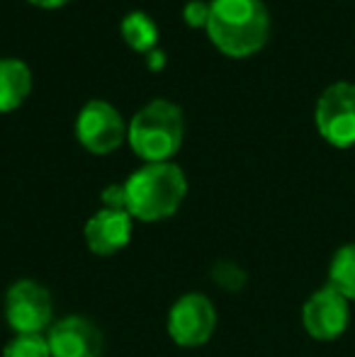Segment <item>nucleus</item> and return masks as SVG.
Masks as SVG:
<instances>
[{
  "mask_svg": "<svg viewBox=\"0 0 355 357\" xmlns=\"http://www.w3.org/2000/svg\"><path fill=\"white\" fill-rule=\"evenodd\" d=\"M183 20L190 24V27H207L209 3H204V0H190V3H185Z\"/></svg>",
  "mask_w": 355,
  "mask_h": 357,
  "instance_id": "obj_15",
  "label": "nucleus"
},
{
  "mask_svg": "<svg viewBox=\"0 0 355 357\" xmlns=\"http://www.w3.org/2000/svg\"><path fill=\"white\" fill-rule=\"evenodd\" d=\"M348 301H355V243H346L333 253L328 265V282Z\"/></svg>",
  "mask_w": 355,
  "mask_h": 357,
  "instance_id": "obj_13",
  "label": "nucleus"
},
{
  "mask_svg": "<svg viewBox=\"0 0 355 357\" xmlns=\"http://www.w3.org/2000/svg\"><path fill=\"white\" fill-rule=\"evenodd\" d=\"M86 245L93 255L109 258L127 248L132 241V214L114 212V209H100L86 221Z\"/></svg>",
  "mask_w": 355,
  "mask_h": 357,
  "instance_id": "obj_10",
  "label": "nucleus"
},
{
  "mask_svg": "<svg viewBox=\"0 0 355 357\" xmlns=\"http://www.w3.org/2000/svg\"><path fill=\"white\" fill-rule=\"evenodd\" d=\"M3 357H52V350L47 335L15 333L3 348Z\"/></svg>",
  "mask_w": 355,
  "mask_h": 357,
  "instance_id": "obj_14",
  "label": "nucleus"
},
{
  "mask_svg": "<svg viewBox=\"0 0 355 357\" xmlns=\"http://www.w3.org/2000/svg\"><path fill=\"white\" fill-rule=\"evenodd\" d=\"M183 109L171 100H153L129 122L127 142L146 163H168L183 146Z\"/></svg>",
  "mask_w": 355,
  "mask_h": 357,
  "instance_id": "obj_3",
  "label": "nucleus"
},
{
  "mask_svg": "<svg viewBox=\"0 0 355 357\" xmlns=\"http://www.w3.org/2000/svg\"><path fill=\"white\" fill-rule=\"evenodd\" d=\"M54 301L44 284L17 280L5 294V321L15 333H42L52 328Z\"/></svg>",
  "mask_w": 355,
  "mask_h": 357,
  "instance_id": "obj_5",
  "label": "nucleus"
},
{
  "mask_svg": "<svg viewBox=\"0 0 355 357\" xmlns=\"http://www.w3.org/2000/svg\"><path fill=\"white\" fill-rule=\"evenodd\" d=\"M32 93V71L20 59H0V114L17 109Z\"/></svg>",
  "mask_w": 355,
  "mask_h": 357,
  "instance_id": "obj_11",
  "label": "nucleus"
},
{
  "mask_svg": "<svg viewBox=\"0 0 355 357\" xmlns=\"http://www.w3.org/2000/svg\"><path fill=\"white\" fill-rule=\"evenodd\" d=\"M127 212L144 224L173 216L188 195V180L176 163H146L124 183Z\"/></svg>",
  "mask_w": 355,
  "mask_h": 357,
  "instance_id": "obj_2",
  "label": "nucleus"
},
{
  "mask_svg": "<svg viewBox=\"0 0 355 357\" xmlns=\"http://www.w3.org/2000/svg\"><path fill=\"white\" fill-rule=\"evenodd\" d=\"M317 132L336 149L355 146V83H331L317 100L314 109Z\"/></svg>",
  "mask_w": 355,
  "mask_h": 357,
  "instance_id": "obj_4",
  "label": "nucleus"
},
{
  "mask_svg": "<svg viewBox=\"0 0 355 357\" xmlns=\"http://www.w3.org/2000/svg\"><path fill=\"white\" fill-rule=\"evenodd\" d=\"M119 29H122L124 42H127L134 52L149 54L151 49H156L158 27H156V22L144 13V10H132V13L124 15Z\"/></svg>",
  "mask_w": 355,
  "mask_h": 357,
  "instance_id": "obj_12",
  "label": "nucleus"
},
{
  "mask_svg": "<svg viewBox=\"0 0 355 357\" xmlns=\"http://www.w3.org/2000/svg\"><path fill=\"white\" fill-rule=\"evenodd\" d=\"M351 301L336 291L331 284L317 289L302 306V326L309 338L319 343H331L338 340L348 328L351 321Z\"/></svg>",
  "mask_w": 355,
  "mask_h": 357,
  "instance_id": "obj_8",
  "label": "nucleus"
},
{
  "mask_svg": "<svg viewBox=\"0 0 355 357\" xmlns=\"http://www.w3.org/2000/svg\"><path fill=\"white\" fill-rule=\"evenodd\" d=\"M217 328V309L199 291L183 294L168 311V335L180 348H199L209 343Z\"/></svg>",
  "mask_w": 355,
  "mask_h": 357,
  "instance_id": "obj_6",
  "label": "nucleus"
},
{
  "mask_svg": "<svg viewBox=\"0 0 355 357\" xmlns=\"http://www.w3.org/2000/svg\"><path fill=\"white\" fill-rule=\"evenodd\" d=\"M32 5H37V8H47V10H52V8H61V5H66L68 0H29Z\"/></svg>",
  "mask_w": 355,
  "mask_h": 357,
  "instance_id": "obj_18",
  "label": "nucleus"
},
{
  "mask_svg": "<svg viewBox=\"0 0 355 357\" xmlns=\"http://www.w3.org/2000/svg\"><path fill=\"white\" fill-rule=\"evenodd\" d=\"M76 137L86 151L95 155H107L117 151L127 139V127L114 105L105 100H90L78 112Z\"/></svg>",
  "mask_w": 355,
  "mask_h": 357,
  "instance_id": "obj_7",
  "label": "nucleus"
},
{
  "mask_svg": "<svg viewBox=\"0 0 355 357\" xmlns=\"http://www.w3.org/2000/svg\"><path fill=\"white\" fill-rule=\"evenodd\" d=\"M207 37L224 56L258 54L270 37V13L263 0H212Z\"/></svg>",
  "mask_w": 355,
  "mask_h": 357,
  "instance_id": "obj_1",
  "label": "nucleus"
},
{
  "mask_svg": "<svg viewBox=\"0 0 355 357\" xmlns=\"http://www.w3.org/2000/svg\"><path fill=\"white\" fill-rule=\"evenodd\" d=\"M103 209H114V212H127V190L124 185H107L100 195Z\"/></svg>",
  "mask_w": 355,
  "mask_h": 357,
  "instance_id": "obj_16",
  "label": "nucleus"
},
{
  "mask_svg": "<svg viewBox=\"0 0 355 357\" xmlns=\"http://www.w3.org/2000/svg\"><path fill=\"white\" fill-rule=\"evenodd\" d=\"M52 357H100L103 333L86 316H63L47 333Z\"/></svg>",
  "mask_w": 355,
  "mask_h": 357,
  "instance_id": "obj_9",
  "label": "nucleus"
},
{
  "mask_svg": "<svg viewBox=\"0 0 355 357\" xmlns=\"http://www.w3.org/2000/svg\"><path fill=\"white\" fill-rule=\"evenodd\" d=\"M144 59H146L149 71H153V73L163 71V66H166V54H163L158 47H156V49H151L149 54H144Z\"/></svg>",
  "mask_w": 355,
  "mask_h": 357,
  "instance_id": "obj_17",
  "label": "nucleus"
}]
</instances>
